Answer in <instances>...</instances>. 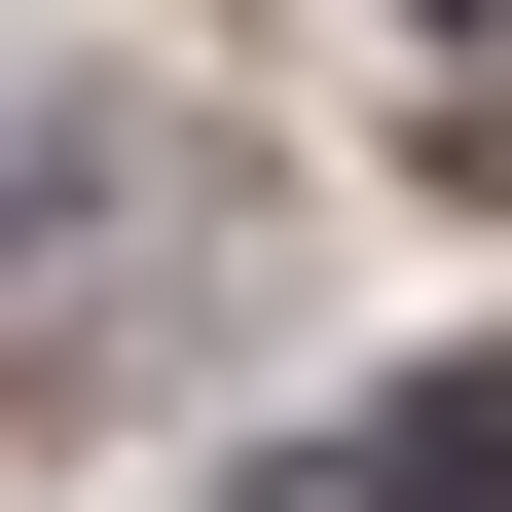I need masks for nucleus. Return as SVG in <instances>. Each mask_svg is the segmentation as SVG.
I'll return each mask as SVG.
<instances>
[{
	"mask_svg": "<svg viewBox=\"0 0 512 512\" xmlns=\"http://www.w3.org/2000/svg\"><path fill=\"white\" fill-rule=\"evenodd\" d=\"M439 183H476V220H512V74H439Z\"/></svg>",
	"mask_w": 512,
	"mask_h": 512,
	"instance_id": "f03ea898",
	"label": "nucleus"
},
{
	"mask_svg": "<svg viewBox=\"0 0 512 512\" xmlns=\"http://www.w3.org/2000/svg\"><path fill=\"white\" fill-rule=\"evenodd\" d=\"M256 512H512V366H403V403H330Z\"/></svg>",
	"mask_w": 512,
	"mask_h": 512,
	"instance_id": "f257e3e1",
	"label": "nucleus"
}]
</instances>
